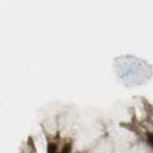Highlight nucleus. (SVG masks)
<instances>
[{"mask_svg": "<svg viewBox=\"0 0 153 153\" xmlns=\"http://www.w3.org/2000/svg\"><path fill=\"white\" fill-rule=\"evenodd\" d=\"M48 153H56V145L54 143H50L48 145Z\"/></svg>", "mask_w": 153, "mask_h": 153, "instance_id": "nucleus-1", "label": "nucleus"}, {"mask_svg": "<svg viewBox=\"0 0 153 153\" xmlns=\"http://www.w3.org/2000/svg\"><path fill=\"white\" fill-rule=\"evenodd\" d=\"M70 150H71L70 143H66V145L63 146V148H62V152L61 153H70Z\"/></svg>", "mask_w": 153, "mask_h": 153, "instance_id": "nucleus-2", "label": "nucleus"}, {"mask_svg": "<svg viewBox=\"0 0 153 153\" xmlns=\"http://www.w3.org/2000/svg\"><path fill=\"white\" fill-rule=\"evenodd\" d=\"M28 142H29V145H31V146L33 148V149H35V146H33V139L30 137L29 138V140H28Z\"/></svg>", "mask_w": 153, "mask_h": 153, "instance_id": "nucleus-4", "label": "nucleus"}, {"mask_svg": "<svg viewBox=\"0 0 153 153\" xmlns=\"http://www.w3.org/2000/svg\"><path fill=\"white\" fill-rule=\"evenodd\" d=\"M148 140H149L150 143H151L152 146H153V134H151V133H148Z\"/></svg>", "mask_w": 153, "mask_h": 153, "instance_id": "nucleus-3", "label": "nucleus"}]
</instances>
